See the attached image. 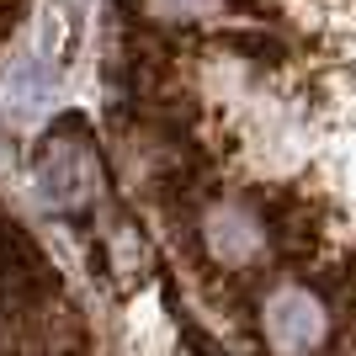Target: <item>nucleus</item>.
<instances>
[{
	"label": "nucleus",
	"instance_id": "obj_1",
	"mask_svg": "<svg viewBox=\"0 0 356 356\" xmlns=\"http://www.w3.org/2000/svg\"><path fill=\"white\" fill-rule=\"evenodd\" d=\"M234 6H239V11H255V6H261V0H234Z\"/></svg>",
	"mask_w": 356,
	"mask_h": 356
}]
</instances>
